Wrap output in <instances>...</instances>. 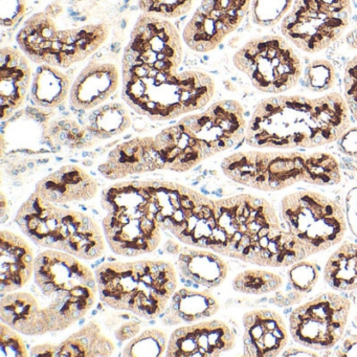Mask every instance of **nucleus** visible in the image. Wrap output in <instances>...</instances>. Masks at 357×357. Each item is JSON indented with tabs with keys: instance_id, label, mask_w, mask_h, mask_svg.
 <instances>
[{
	"instance_id": "f257e3e1",
	"label": "nucleus",
	"mask_w": 357,
	"mask_h": 357,
	"mask_svg": "<svg viewBox=\"0 0 357 357\" xmlns=\"http://www.w3.org/2000/svg\"><path fill=\"white\" fill-rule=\"evenodd\" d=\"M350 110L337 93L319 98L275 96L261 101L245 141L257 149H311L337 142L350 128Z\"/></svg>"
},
{
	"instance_id": "f03ea898",
	"label": "nucleus",
	"mask_w": 357,
	"mask_h": 357,
	"mask_svg": "<svg viewBox=\"0 0 357 357\" xmlns=\"http://www.w3.org/2000/svg\"><path fill=\"white\" fill-rule=\"evenodd\" d=\"M217 229L211 250L263 267H288L300 252L298 238L268 200L239 194L215 200Z\"/></svg>"
},
{
	"instance_id": "7ed1b4c3",
	"label": "nucleus",
	"mask_w": 357,
	"mask_h": 357,
	"mask_svg": "<svg viewBox=\"0 0 357 357\" xmlns=\"http://www.w3.org/2000/svg\"><path fill=\"white\" fill-rule=\"evenodd\" d=\"M123 100L152 121H170L206 107L214 97L215 82L202 70L160 72L122 66Z\"/></svg>"
},
{
	"instance_id": "20e7f679",
	"label": "nucleus",
	"mask_w": 357,
	"mask_h": 357,
	"mask_svg": "<svg viewBox=\"0 0 357 357\" xmlns=\"http://www.w3.org/2000/svg\"><path fill=\"white\" fill-rule=\"evenodd\" d=\"M79 258L47 250L35 260L31 287L47 319L50 332L63 331L85 317L97 300V280Z\"/></svg>"
},
{
	"instance_id": "39448f33",
	"label": "nucleus",
	"mask_w": 357,
	"mask_h": 357,
	"mask_svg": "<svg viewBox=\"0 0 357 357\" xmlns=\"http://www.w3.org/2000/svg\"><path fill=\"white\" fill-rule=\"evenodd\" d=\"M96 280L104 304L147 319L165 312L177 287L174 265L164 260L105 263Z\"/></svg>"
},
{
	"instance_id": "423d86ee",
	"label": "nucleus",
	"mask_w": 357,
	"mask_h": 357,
	"mask_svg": "<svg viewBox=\"0 0 357 357\" xmlns=\"http://www.w3.org/2000/svg\"><path fill=\"white\" fill-rule=\"evenodd\" d=\"M109 36L105 24L59 30L47 12L31 16L16 37L24 55L37 64L68 68L97 52Z\"/></svg>"
},
{
	"instance_id": "0eeeda50",
	"label": "nucleus",
	"mask_w": 357,
	"mask_h": 357,
	"mask_svg": "<svg viewBox=\"0 0 357 357\" xmlns=\"http://www.w3.org/2000/svg\"><path fill=\"white\" fill-rule=\"evenodd\" d=\"M281 217L310 256L340 243L347 233L346 215L342 206L314 191L284 196Z\"/></svg>"
},
{
	"instance_id": "6e6552de",
	"label": "nucleus",
	"mask_w": 357,
	"mask_h": 357,
	"mask_svg": "<svg viewBox=\"0 0 357 357\" xmlns=\"http://www.w3.org/2000/svg\"><path fill=\"white\" fill-rule=\"evenodd\" d=\"M237 70L261 93H286L298 85L303 66L287 39L277 35L250 39L234 55Z\"/></svg>"
},
{
	"instance_id": "1a4fd4ad",
	"label": "nucleus",
	"mask_w": 357,
	"mask_h": 357,
	"mask_svg": "<svg viewBox=\"0 0 357 357\" xmlns=\"http://www.w3.org/2000/svg\"><path fill=\"white\" fill-rule=\"evenodd\" d=\"M352 16L351 0H294L281 33L304 53H319L344 35Z\"/></svg>"
},
{
	"instance_id": "9d476101",
	"label": "nucleus",
	"mask_w": 357,
	"mask_h": 357,
	"mask_svg": "<svg viewBox=\"0 0 357 357\" xmlns=\"http://www.w3.org/2000/svg\"><path fill=\"white\" fill-rule=\"evenodd\" d=\"M307 154L298 151H241L227 156L221 170L231 181L263 192H278L303 181Z\"/></svg>"
},
{
	"instance_id": "9b49d317",
	"label": "nucleus",
	"mask_w": 357,
	"mask_h": 357,
	"mask_svg": "<svg viewBox=\"0 0 357 357\" xmlns=\"http://www.w3.org/2000/svg\"><path fill=\"white\" fill-rule=\"evenodd\" d=\"M350 309L346 296L331 292L321 294L290 313V335L310 350H329L342 340Z\"/></svg>"
},
{
	"instance_id": "f8f14e48",
	"label": "nucleus",
	"mask_w": 357,
	"mask_h": 357,
	"mask_svg": "<svg viewBox=\"0 0 357 357\" xmlns=\"http://www.w3.org/2000/svg\"><path fill=\"white\" fill-rule=\"evenodd\" d=\"M183 59V38L177 29L168 20L142 14L125 47L122 66L178 72Z\"/></svg>"
},
{
	"instance_id": "ddd939ff",
	"label": "nucleus",
	"mask_w": 357,
	"mask_h": 357,
	"mask_svg": "<svg viewBox=\"0 0 357 357\" xmlns=\"http://www.w3.org/2000/svg\"><path fill=\"white\" fill-rule=\"evenodd\" d=\"M250 5L252 0H202L183 30V41L197 53L214 51L241 26Z\"/></svg>"
},
{
	"instance_id": "4468645a",
	"label": "nucleus",
	"mask_w": 357,
	"mask_h": 357,
	"mask_svg": "<svg viewBox=\"0 0 357 357\" xmlns=\"http://www.w3.org/2000/svg\"><path fill=\"white\" fill-rule=\"evenodd\" d=\"M181 121L204 144L211 158L239 145L248 129L243 107L233 100L213 103L204 112L190 114Z\"/></svg>"
},
{
	"instance_id": "2eb2a0df",
	"label": "nucleus",
	"mask_w": 357,
	"mask_h": 357,
	"mask_svg": "<svg viewBox=\"0 0 357 357\" xmlns=\"http://www.w3.org/2000/svg\"><path fill=\"white\" fill-rule=\"evenodd\" d=\"M235 344V329L221 319H212L174 330L166 354L171 357H216L231 350Z\"/></svg>"
},
{
	"instance_id": "dca6fc26",
	"label": "nucleus",
	"mask_w": 357,
	"mask_h": 357,
	"mask_svg": "<svg viewBox=\"0 0 357 357\" xmlns=\"http://www.w3.org/2000/svg\"><path fill=\"white\" fill-rule=\"evenodd\" d=\"M103 229L112 252L121 256L137 257L153 252L160 242V223L151 216L108 214Z\"/></svg>"
},
{
	"instance_id": "f3484780",
	"label": "nucleus",
	"mask_w": 357,
	"mask_h": 357,
	"mask_svg": "<svg viewBox=\"0 0 357 357\" xmlns=\"http://www.w3.org/2000/svg\"><path fill=\"white\" fill-rule=\"evenodd\" d=\"M244 355L277 356L287 346L289 331L282 315L271 309H254L243 317Z\"/></svg>"
},
{
	"instance_id": "a211bd4d",
	"label": "nucleus",
	"mask_w": 357,
	"mask_h": 357,
	"mask_svg": "<svg viewBox=\"0 0 357 357\" xmlns=\"http://www.w3.org/2000/svg\"><path fill=\"white\" fill-rule=\"evenodd\" d=\"M164 170L187 172L211 158L208 149L193 132L179 120L154 137Z\"/></svg>"
},
{
	"instance_id": "6ab92c4d",
	"label": "nucleus",
	"mask_w": 357,
	"mask_h": 357,
	"mask_svg": "<svg viewBox=\"0 0 357 357\" xmlns=\"http://www.w3.org/2000/svg\"><path fill=\"white\" fill-rule=\"evenodd\" d=\"M32 82L30 59L24 52L11 47H3L0 51L1 120H7L24 105Z\"/></svg>"
},
{
	"instance_id": "aec40b11",
	"label": "nucleus",
	"mask_w": 357,
	"mask_h": 357,
	"mask_svg": "<svg viewBox=\"0 0 357 357\" xmlns=\"http://www.w3.org/2000/svg\"><path fill=\"white\" fill-rule=\"evenodd\" d=\"M98 170L106 178L116 181L129 175L164 170V166L154 146V137H135L116 146Z\"/></svg>"
},
{
	"instance_id": "412c9836",
	"label": "nucleus",
	"mask_w": 357,
	"mask_h": 357,
	"mask_svg": "<svg viewBox=\"0 0 357 357\" xmlns=\"http://www.w3.org/2000/svg\"><path fill=\"white\" fill-rule=\"evenodd\" d=\"M119 85L120 73L114 63L91 61L73 83L70 104L78 109H95L116 93Z\"/></svg>"
},
{
	"instance_id": "4be33fe9",
	"label": "nucleus",
	"mask_w": 357,
	"mask_h": 357,
	"mask_svg": "<svg viewBox=\"0 0 357 357\" xmlns=\"http://www.w3.org/2000/svg\"><path fill=\"white\" fill-rule=\"evenodd\" d=\"M34 252L28 242L9 231H0V294L24 288L32 279Z\"/></svg>"
},
{
	"instance_id": "5701e85b",
	"label": "nucleus",
	"mask_w": 357,
	"mask_h": 357,
	"mask_svg": "<svg viewBox=\"0 0 357 357\" xmlns=\"http://www.w3.org/2000/svg\"><path fill=\"white\" fill-rule=\"evenodd\" d=\"M35 191L53 204H63L93 199L99 188L86 171L68 165L41 179Z\"/></svg>"
},
{
	"instance_id": "b1692460",
	"label": "nucleus",
	"mask_w": 357,
	"mask_h": 357,
	"mask_svg": "<svg viewBox=\"0 0 357 357\" xmlns=\"http://www.w3.org/2000/svg\"><path fill=\"white\" fill-rule=\"evenodd\" d=\"M0 319L24 335L49 333L45 315L33 292L14 291L1 296Z\"/></svg>"
},
{
	"instance_id": "393cba45",
	"label": "nucleus",
	"mask_w": 357,
	"mask_h": 357,
	"mask_svg": "<svg viewBox=\"0 0 357 357\" xmlns=\"http://www.w3.org/2000/svg\"><path fill=\"white\" fill-rule=\"evenodd\" d=\"M176 265L183 278L208 289L220 286L229 275L227 263L206 248H183Z\"/></svg>"
},
{
	"instance_id": "a878e982",
	"label": "nucleus",
	"mask_w": 357,
	"mask_h": 357,
	"mask_svg": "<svg viewBox=\"0 0 357 357\" xmlns=\"http://www.w3.org/2000/svg\"><path fill=\"white\" fill-rule=\"evenodd\" d=\"M219 308L218 301L208 290L196 291L183 288L173 294L170 304L165 310L162 323L167 326L195 323L212 317Z\"/></svg>"
},
{
	"instance_id": "bb28decb",
	"label": "nucleus",
	"mask_w": 357,
	"mask_h": 357,
	"mask_svg": "<svg viewBox=\"0 0 357 357\" xmlns=\"http://www.w3.org/2000/svg\"><path fill=\"white\" fill-rule=\"evenodd\" d=\"M72 86V81L66 73L55 66L40 64L33 76L31 100L40 108L60 107L70 97Z\"/></svg>"
},
{
	"instance_id": "cd10ccee",
	"label": "nucleus",
	"mask_w": 357,
	"mask_h": 357,
	"mask_svg": "<svg viewBox=\"0 0 357 357\" xmlns=\"http://www.w3.org/2000/svg\"><path fill=\"white\" fill-rule=\"evenodd\" d=\"M150 195L144 181H124L106 188L102 193V206L108 214L151 216ZM153 218V217H152Z\"/></svg>"
},
{
	"instance_id": "c85d7f7f",
	"label": "nucleus",
	"mask_w": 357,
	"mask_h": 357,
	"mask_svg": "<svg viewBox=\"0 0 357 357\" xmlns=\"http://www.w3.org/2000/svg\"><path fill=\"white\" fill-rule=\"evenodd\" d=\"M60 346V357H106L114 354L116 344L102 333L96 321L66 338Z\"/></svg>"
},
{
	"instance_id": "c756f323",
	"label": "nucleus",
	"mask_w": 357,
	"mask_h": 357,
	"mask_svg": "<svg viewBox=\"0 0 357 357\" xmlns=\"http://www.w3.org/2000/svg\"><path fill=\"white\" fill-rule=\"evenodd\" d=\"M324 280L336 291L357 289V242H344L329 257Z\"/></svg>"
},
{
	"instance_id": "7c9ffc66",
	"label": "nucleus",
	"mask_w": 357,
	"mask_h": 357,
	"mask_svg": "<svg viewBox=\"0 0 357 357\" xmlns=\"http://www.w3.org/2000/svg\"><path fill=\"white\" fill-rule=\"evenodd\" d=\"M131 126V118L124 104L112 102L93 109L86 127L96 139H107L124 133Z\"/></svg>"
},
{
	"instance_id": "2f4dec72",
	"label": "nucleus",
	"mask_w": 357,
	"mask_h": 357,
	"mask_svg": "<svg viewBox=\"0 0 357 357\" xmlns=\"http://www.w3.org/2000/svg\"><path fill=\"white\" fill-rule=\"evenodd\" d=\"M43 137L51 144L64 146L70 149L91 147L93 144V139H96L86 127L81 126L72 119L47 123Z\"/></svg>"
},
{
	"instance_id": "473e14b6",
	"label": "nucleus",
	"mask_w": 357,
	"mask_h": 357,
	"mask_svg": "<svg viewBox=\"0 0 357 357\" xmlns=\"http://www.w3.org/2000/svg\"><path fill=\"white\" fill-rule=\"evenodd\" d=\"M303 181L319 187L338 185L342 181L340 162L327 152L307 154Z\"/></svg>"
},
{
	"instance_id": "72a5a7b5",
	"label": "nucleus",
	"mask_w": 357,
	"mask_h": 357,
	"mask_svg": "<svg viewBox=\"0 0 357 357\" xmlns=\"http://www.w3.org/2000/svg\"><path fill=\"white\" fill-rule=\"evenodd\" d=\"M283 286V278L264 269L242 271L233 281V288L241 294L261 296L278 291Z\"/></svg>"
},
{
	"instance_id": "f704fd0d",
	"label": "nucleus",
	"mask_w": 357,
	"mask_h": 357,
	"mask_svg": "<svg viewBox=\"0 0 357 357\" xmlns=\"http://www.w3.org/2000/svg\"><path fill=\"white\" fill-rule=\"evenodd\" d=\"M167 334L162 330L148 329L135 336L123 350V356H162L167 351Z\"/></svg>"
},
{
	"instance_id": "c9c22d12",
	"label": "nucleus",
	"mask_w": 357,
	"mask_h": 357,
	"mask_svg": "<svg viewBox=\"0 0 357 357\" xmlns=\"http://www.w3.org/2000/svg\"><path fill=\"white\" fill-rule=\"evenodd\" d=\"M294 0H252L250 16L256 26L271 28L282 22Z\"/></svg>"
},
{
	"instance_id": "e433bc0d",
	"label": "nucleus",
	"mask_w": 357,
	"mask_h": 357,
	"mask_svg": "<svg viewBox=\"0 0 357 357\" xmlns=\"http://www.w3.org/2000/svg\"><path fill=\"white\" fill-rule=\"evenodd\" d=\"M336 73L328 60H314L305 68L303 75L304 86L312 93H324L335 84Z\"/></svg>"
},
{
	"instance_id": "4c0bfd02",
	"label": "nucleus",
	"mask_w": 357,
	"mask_h": 357,
	"mask_svg": "<svg viewBox=\"0 0 357 357\" xmlns=\"http://www.w3.org/2000/svg\"><path fill=\"white\" fill-rule=\"evenodd\" d=\"M194 0H139V7L144 14L158 16L165 20H175L191 11Z\"/></svg>"
},
{
	"instance_id": "58836bf2",
	"label": "nucleus",
	"mask_w": 357,
	"mask_h": 357,
	"mask_svg": "<svg viewBox=\"0 0 357 357\" xmlns=\"http://www.w3.org/2000/svg\"><path fill=\"white\" fill-rule=\"evenodd\" d=\"M288 282L291 289L303 294L310 292L319 277V267L310 261L303 260L290 266Z\"/></svg>"
},
{
	"instance_id": "ea45409f",
	"label": "nucleus",
	"mask_w": 357,
	"mask_h": 357,
	"mask_svg": "<svg viewBox=\"0 0 357 357\" xmlns=\"http://www.w3.org/2000/svg\"><path fill=\"white\" fill-rule=\"evenodd\" d=\"M20 332L1 321L0 325V354L1 356H28L26 342L20 335Z\"/></svg>"
},
{
	"instance_id": "a19ab883",
	"label": "nucleus",
	"mask_w": 357,
	"mask_h": 357,
	"mask_svg": "<svg viewBox=\"0 0 357 357\" xmlns=\"http://www.w3.org/2000/svg\"><path fill=\"white\" fill-rule=\"evenodd\" d=\"M344 93L351 116L357 122V55L347 64L344 77Z\"/></svg>"
},
{
	"instance_id": "79ce46f5",
	"label": "nucleus",
	"mask_w": 357,
	"mask_h": 357,
	"mask_svg": "<svg viewBox=\"0 0 357 357\" xmlns=\"http://www.w3.org/2000/svg\"><path fill=\"white\" fill-rule=\"evenodd\" d=\"M26 13V0H0V24L3 28L17 26Z\"/></svg>"
},
{
	"instance_id": "37998d69",
	"label": "nucleus",
	"mask_w": 357,
	"mask_h": 357,
	"mask_svg": "<svg viewBox=\"0 0 357 357\" xmlns=\"http://www.w3.org/2000/svg\"><path fill=\"white\" fill-rule=\"evenodd\" d=\"M338 151L357 162V127L349 128L337 141Z\"/></svg>"
},
{
	"instance_id": "c03bdc74",
	"label": "nucleus",
	"mask_w": 357,
	"mask_h": 357,
	"mask_svg": "<svg viewBox=\"0 0 357 357\" xmlns=\"http://www.w3.org/2000/svg\"><path fill=\"white\" fill-rule=\"evenodd\" d=\"M305 296L306 294H301L294 289H292V291L277 292L275 296L271 298V303L279 307L291 306L300 303Z\"/></svg>"
},
{
	"instance_id": "a18cd8bd",
	"label": "nucleus",
	"mask_w": 357,
	"mask_h": 357,
	"mask_svg": "<svg viewBox=\"0 0 357 357\" xmlns=\"http://www.w3.org/2000/svg\"><path fill=\"white\" fill-rule=\"evenodd\" d=\"M347 217L353 233L357 236V188L351 190L347 196Z\"/></svg>"
},
{
	"instance_id": "49530a36",
	"label": "nucleus",
	"mask_w": 357,
	"mask_h": 357,
	"mask_svg": "<svg viewBox=\"0 0 357 357\" xmlns=\"http://www.w3.org/2000/svg\"><path fill=\"white\" fill-rule=\"evenodd\" d=\"M141 332V324L137 321H128L118 328L114 335L116 338L120 342H125V340H132L135 336L139 335Z\"/></svg>"
},
{
	"instance_id": "de8ad7c7",
	"label": "nucleus",
	"mask_w": 357,
	"mask_h": 357,
	"mask_svg": "<svg viewBox=\"0 0 357 357\" xmlns=\"http://www.w3.org/2000/svg\"><path fill=\"white\" fill-rule=\"evenodd\" d=\"M30 355L35 357H59L60 346L53 344H37L33 347Z\"/></svg>"
},
{
	"instance_id": "09e8293b",
	"label": "nucleus",
	"mask_w": 357,
	"mask_h": 357,
	"mask_svg": "<svg viewBox=\"0 0 357 357\" xmlns=\"http://www.w3.org/2000/svg\"><path fill=\"white\" fill-rule=\"evenodd\" d=\"M335 355L340 357L357 356V334L344 338Z\"/></svg>"
},
{
	"instance_id": "8fccbe9b",
	"label": "nucleus",
	"mask_w": 357,
	"mask_h": 357,
	"mask_svg": "<svg viewBox=\"0 0 357 357\" xmlns=\"http://www.w3.org/2000/svg\"><path fill=\"white\" fill-rule=\"evenodd\" d=\"M45 12L55 20V18H57L58 16L63 12V8H62L61 3L56 1V3L50 5L49 7L47 8V10H45Z\"/></svg>"
},
{
	"instance_id": "3c124183",
	"label": "nucleus",
	"mask_w": 357,
	"mask_h": 357,
	"mask_svg": "<svg viewBox=\"0 0 357 357\" xmlns=\"http://www.w3.org/2000/svg\"><path fill=\"white\" fill-rule=\"evenodd\" d=\"M305 350H296V349H290V350L286 351L285 353H283L284 356H296V355H303V356H317V353L312 352V351H306Z\"/></svg>"
},
{
	"instance_id": "603ef678",
	"label": "nucleus",
	"mask_w": 357,
	"mask_h": 357,
	"mask_svg": "<svg viewBox=\"0 0 357 357\" xmlns=\"http://www.w3.org/2000/svg\"><path fill=\"white\" fill-rule=\"evenodd\" d=\"M165 250H167V252H169V254L172 255H176L179 254V252H181V250H183V248H181L179 244L175 243V242L173 241H168L166 242V244L164 245Z\"/></svg>"
},
{
	"instance_id": "864d4df0",
	"label": "nucleus",
	"mask_w": 357,
	"mask_h": 357,
	"mask_svg": "<svg viewBox=\"0 0 357 357\" xmlns=\"http://www.w3.org/2000/svg\"><path fill=\"white\" fill-rule=\"evenodd\" d=\"M7 211H9V204H8L7 199H6L5 194L1 192V200H0V216H1V218L3 219Z\"/></svg>"
},
{
	"instance_id": "5fc2aeb1",
	"label": "nucleus",
	"mask_w": 357,
	"mask_h": 357,
	"mask_svg": "<svg viewBox=\"0 0 357 357\" xmlns=\"http://www.w3.org/2000/svg\"><path fill=\"white\" fill-rule=\"evenodd\" d=\"M347 39H352L350 45L353 49H357V30L351 32L350 34L348 35V37H347Z\"/></svg>"
},
{
	"instance_id": "6e6d98bb",
	"label": "nucleus",
	"mask_w": 357,
	"mask_h": 357,
	"mask_svg": "<svg viewBox=\"0 0 357 357\" xmlns=\"http://www.w3.org/2000/svg\"><path fill=\"white\" fill-rule=\"evenodd\" d=\"M72 1H75V3H81L83 0H72Z\"/></svg>"
},
{
	"instance_id": "4d7b16f0",
	"label": "nucleus",
	"mask_w": 357,
	"mask_h": 357,
	"mask_svg": "<svg viewBox=\"0 0 357 357\" xmlns=\"http://www.w3.org/2000/svg\"><path fill=\"white\" fill-rule=\"evenodd\" d=\"M355 323H356V325H357V314H356V317H355Z\"/></svg>"
}]
</instances>
